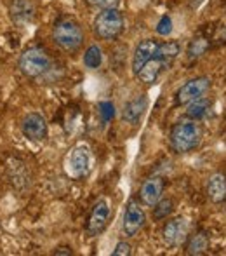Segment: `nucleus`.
<instances>
[{"mask_svg": "<svg viewBox=\"0 0 226 256\" xmlns=\"http://www.w3.org/2000/svg\"><path fill=\"white\" fill-rule=\"evenodd\" d=\"M21 132L30 142H44L49 134L47 120L38 112H30L21 120Z\"/></svg>", "mask_w": 226, "mask_h": 256, "instance_id": "nucleus-9", "label": "nucleus"}, {"mask_svg": "<svg viewBox=\"0 0 226 256\" xmlns=\"http://www.w3.org/2000/svg\"><path fill=\"white\" fill-rule=\"evenodd\" d=\"M146 110H148V96L139 94L125 103L124 110H122V118L127 124L138 126L141 122V118L145 117Z\"/></svg>", "mask_w": 226, "mask_h": 256, "instance_id": "nucleus-14", "label": "nucleus"}, {"mask_svg": "<svg viewBox=\"0 0 226 256\" xmlns=\"http://www.w3.org/2000/svg\"><path fill=\"white\" fill-rule=\"evenodd\" d=\"M207 250H209V236L204 230L195 232L193 236H190L186 239V254L200 256V254H206Z\"/></svg>", "mask_w": 226, "mask_h": 256, "instance_id": "nucleus-18", "label": "nucleus"}, {"mask_svg": "<svg viewBox=\"0 0 226 256\" xmlns=\"http://www.w3.org/2000/svg\"><path fill=\"white\" fill-rule=\"evenodd\" d=\"M131 253H132V248L127 240H118L115 250L112 251L113 256H131Z\"/></svg>", "mask_w": 226, "mask_h": 256, "instance_id": "nucleus-27", "label": "nucleus"}, {"mask_svg": "<svg viewBox=\"0 0 226 256\" xmlns=\"http://www.w3.org/2000/svg\"><path fill=\"white\" fill-rule=\"evenodd\" d=\"M82 61H84V66L89 68V70H98L103 64V49L98 44H91L84 51Z\"/></svg>", "mask_w": 226, "mask_h": 256, "instance_id": "nucleus-21", "label": "nucleus"}, {"mask_svg": "<svg viewBox=\"0 0 226 256\" xmlns=\"http://www.w3.org/2000/svg\"><path fill=\"white\" fill-rule=\"evenodd\" d=\"M211 108H213V100L204 96V98H199L186 104V117L192 120H202L211 114Z\"/></svg>", "mask_w": 226, "mask_h": 256, "instance_id": "nucleus-20", "label": "nucleus"}, {"mask_svg": "<svg viewBox=\"0 0 226 256\" xmlns=\"http://www.w3.org/2000/svg\"><path fill=\"white\" fill-rule=\"evenodd\" d=\"M99 115L103 117V120L105 122H110L113 120L115 117V106L112 102H103L99 103Z\"/></svg>", "mask_w": 226, "mask_h": 256, "instance_id": "nucleus-26", "label": "nucleus"}, {"mask_svg": "<svg viewBox=\"0 0 226 256\" xmlns=\"http://www.w3.org/2000/svg\"><path fill=\"white\" fill-rule=\"evenodd\" d=\"M64 174L70 180H84L92 169V152L87 143H77L68 150L63 160Z\"/></svg>", "mask_w": 226, "mask_h": 256, "instance_id": "nucleus-4", "label": "nucleus"}, {"mask_svg": "<svg viewBox=\"0 0 226 256\" xmlns=\"http://www.w3.org/2000/svg\"><path fill=\"white\" fill-rule=\"evenodd\" d=\"M211 88H213L211 77L200 75V77L190 78L188 82H185V84L176 91L174 103L179 104V106H186V104L195 102V100L204 98V96L211 91Z\"/></svg>", "mask_w": 226, "mask_h": 256, "instance_id": "nucleus-6", "label": "nucleus"}, {"mask_svg": "<svg viewBox=\"0 0 226 256\" xmlns=\"http://www.w3.org/2000/svg\"><path fill=\"white\" fill-rule=\"evenodd\" d=\"M146 225V212L138 200H129L122 220V232L125 237H136Z\"/></svg>", "mask_w": 226, "mask_h": 256, "instance_id": "nucleus-7", "label": "nucleus"}, {"mask_svg": "<svg viewBox=\"0 0 226 256\" xmlns=\"http://www.w3.org/2000/svg\"><path fill=\"white\" fill-rule=\"evenodd\" d=\"M54 254H73V253H71V250H68V248H57L54 251Z\"/></svg>", "mask_w": 226, "mask_h": 256, "instance_id": "nucleus-28", "label": "nucleus"}, {"mask_svg": "<svg viewBox=\"0 0 226 256\" xmlns=\"http://www.w3.org/2000/svg\"><path fill=\"white\" fill-rule=\"evenodd\" d=\"M153 218L155 220H167L169 216L172 214V211H174V200L172 199H160L159 202L153 206Z\"/></svg>", "mask_w": 226, "mask_h": 256, "instance_id": "nucleus-23", "label": "nucleus"}, {"mask_svg": "<svg viewBox=\"0 0 226 256\" xmlns=\"http://www.w3.org/2000/svg\"><path fill=\"white\" fill-rule=\"evenodd\" d=\"M7 12L16 26L24 28L33 23L37 18V4L35 0H10Z\"/></svg>", "mask_w": 226, "mask_h": 256, "instance_id": "nucleus-10", "label": "nucleus"}, {"mask_svg": "<svg viewBox=\"0 0 226 256\" xmlns=\"http://www.w3.org/2000/svg\"><path fill=\"white\" fill-rule=\"evenodd\" d=\"M52 42L68 54H75L84 48L85 42V32L82 24L73 18H59L54 23L51 32Z\"/></svg>", "mask_w": 226, "mask_h": 256, "instance_id": "nucleus-1", "label": "nucleus"}, {"mask_svg": "<svg viewBox=\"0 0 226 256\" xmlns=\"http://www.w3.org/2000/svg\"><path fill=\"white\" fill-rule=\"evenodd\" d=\"M164 188H166V183L160 176H150L139 188V202L146 208H153L164 197Z\"/></svg>", "mask_w": 226, "mask_h": 256, "instance_id": "nucleus-12", "label": "nucleus"}, {"mask_svg": "<svg viewBox=\"0 0 226 256\" xmlns=\"http://www.w3.org/2000/svg\"><path fill=\"white\" fill-rule=\"evenodd\" d=\"M204 131L200 128L199 120H192V118H185V120H179L172 126L169 143L171 148L176 154H190L193 150H197L202 143Z\"/></svg>", "mask_w": 226, "mask_h": 256, "instance_id": "nucleus-2", "label": "nucleus"}, {"mask_svg": "<svg viewBox=\"0 0 226 256\" xmlns=\"http://www.w3.org/2000/svg\"><path fill=\"white\" fill-rule=\"evenodd\" d=\"M206 196L213 204H221L226 200V176L223 172H214L207 178Z\"/></svg>", "mask_w": 226, "mask_h": 256, "instance_id": "nucleus-15", "label": "nucleus"}, {"mask_svg": "<svg viewBox=\"0 0 226 256\" xmlns=\"http://www.w3.org/2000/svg\"><path fill=\"white\" fill-rule=\"evenodd\" d=\"M166 70H169V66H167L164 61H160L159 58L153 56L152 60L141 68V72H139L136 77H138L139 82H143L145 86H153Z\"/></svg>", "mask_w": 226, "mask_h": 256, "instance_id": "nucleus-17", "label": "nucleus"}, {"mask_svg": "<svg viewBox=\"0 0 226 256\" xmlns=\"http://www.w3.org/2000/svg\"><path fill=\"white\" fill-rule=\"evenodd\" d=\"M110 218H112V206H110L108 199L101 197L96 200V204L92 206L91 214L87 218V234L91 237H96L99 234L105 232V228L108 226Z\"/></svg>", "mask_w": 226, "mask_h": 256, "instance_id": "nucleus-8", "label": "nucleus"}, {"mask_svg": "<svg viewBox=\"0 0 226 256\" xmlns=\"http://www.w3.org/2000/svg\"><path fill=\"white\" fill-rule=\"evenodd\" d=\"M125 26L124 14L118 9H99L92 21V30L101 40H115L122 35Z\"/></svg>", "mask_w": 226, "mask_h": 256, "instance_id": "nucleus-5", "label": "nucleus"}, {"mask_svg": "<svg viewBox=\"0 0 226 256\" xmlns=\"http://www.w3.org/2000/svg\"><path fill=\"white\" fill-rule=\"evenodd\" d=\"M9 180L17 190H26L30 188L31 185V174H30V169L28 166L24 164L23 160H17L14 158L12 162L9 164Z\"/></svg>", "mask_w": 226, "mask_h": 256, "instance_id": "nucleus-16", "label": "nucleus"}, {"mask_svg": "<svg viewBox=\"0 0 226 256\" xmlns=\"http://www.w3.org/2000/svg\"><path fill=\"white\" fill-rule=\"evenodd\" d=\"M179 54H181V44L178 40H166L159 44V48L155 51V58H159L167 66H171Z\"/></svg>", "mask_w": 226, "mask_h": 256, "instance_id": "nucleus-19", "label": "nucleus"}, {"mask_svg": "<svg viewBox=\"0 0 226 256\" xmlns=\"http://www.w3.org/2000/svg\"><path fill=\"white\" fill-rule=\"evenodd\" d=\"M155 30L160 37H169V35L172 34V18L167 16V14H164V16L159 20V23H157Z\"/></svg>", "mask_w": 226, "mask_h": 256, "instance_id": "nucleus-24", "label": "nucleus"}, {"mask_svg": "<svg viewBox=\"0 0 226 256\" xmlns=\"http://www.w3.org/2000/svg\"><path fill=\"white\" fill-rule=\"evenodd\" d=\"M188 239V222L185 218H174L164 225L162 228V240L166 246L178 248L181 242Z\"/></svg>", "mask_w": 226, "mask_h": 256, "instance_id": "nucleus-11", "label": "nucleus"}, {"mask_svg": "<svg viewBox=\"0 0 226 256\" xmlns=\"http://www.w3.org/2000/svg\"><path fill=\"white\" fill-rule=\"evenodd\" d=\"M211 48V42L207 40V38L204 37H195L192 42L188 44V49H186V58H188L190 61H195L199 60V58H202L204 54L209 51Z\"/></svg>", "mask_w": 226, "mask_h": 256, "instance_id": "nucleus-22", "label": "nucleus"}, {"mask_svg": "<svg viewBox=\"0 0 226 256\" xmlns=\"http://www.w3.org/2000/svg\"><path fill=\"white\" fill-rule=\"evenodd\" d=\"M17 68L26 78H42L52 72L54 61L45 49L33 46L23 51L17 61Z\"/></svg>", "mask_w": 226, "mask_h": 256, "instance_id": "nucleus-3", "label": "nucleus"}, {"mask_svg": "<svg viewBox=\"0 0 226 256\" xmlns=\"http://www.w3.org/2000/svg\"><path fill=\"white\" fill-rule=\"evenodd\" d=\"M160 42L157 38H143L138 46H136L134 52H132V60H131V68L132 74L138 75L141 72V68L155 56V51L159 48Z\"/></svg>", "mask_w": 226, "mask_h": 256, "instance_id": "nucleus-13", "label": "nucleus"}, {"mask_svg": "<svg viewBox=\"0 0 226 256\" xmlns=\"http://www.w3.org/2000/svg\"><path fill=\"white\" fill-rule=\"evenodd\" d=\"M85 2L96 9H118L122 0H85Z\"/></svg>", "mask_w": 226, "mask_h": 256, "instance_id": "nucleus-25", "label": "nucleus"}]
</instances>
